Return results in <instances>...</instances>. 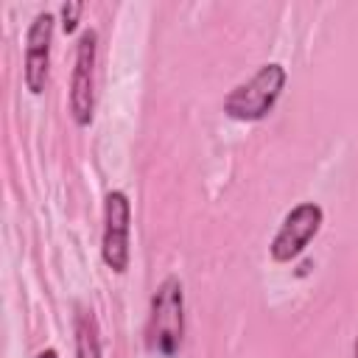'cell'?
<instances>
[{
    "label": "cell",
    "instance_id": "obj_3",
    "mask_svg": "<svg viewBox=\"0 0 358 358\" xmlns=\"http://www.w3.org/2000/svg\"><path fill=\"white\" fill-rule=\"evenodd\" d=\"M129 235H131V201L123 190H109L103 199L101 257L115 274H123L129 268V257H131Z\"/></svg>",
    "mask_w": 358,
    "mask_h": 358
},
{
    "label": "cell",
    "instance_id": "obj_6",
    "mask_svg": "<svg viewBox=\"0 0 358 358\" xmlns=\"http://www.w3.org/2000/svg\"><path fill=\"white\" fill-rule=\"evenodd\" d=\"M50 42H53V14L39 11L25 34V87L31 95H42L48 84Z\"/></svg>",
    "mask_w": 358,
    "mask_h": 358
},
{
    "label": "cell",
    "instance_id": "obj_5",
    "mask_svg": "<svg viewBox=\"0 0 358 358\" xmlns=\"http://www.w3.org/2000/svg\"><path fill=\"white\" fill-rule=\"evenodd\" d=\"M95 53L98 34L87 28L76 42V62L70 76V115L76 126H90L95 112Z\"/></svg>",
    "mask_w": 358,
    "mask_h": 358
},
{
    "label": "cell",
    "instance_id": "obj_9",
    "mask_svg": "<svg viewBox=\"0 0 358 358\" xmlns=\"http://www.w3.org/2000/svg\"><path fill=\"white\" fill-rule=\"evenodd\" d=\"M36 358H59V352H56L53 347H48V350H42V352H36Z\"/></svg>",
    "mask_w": 358,
    "mask_h": 358
},
{
    "label": "cell",
    "instance_id": "obj_2",
    "mask_svg": "<svg viewBox=\"0 0 358 358\" xmlns=\"http://www.w3.org/2000/svg\"><path fill=\"white\" fill-rule=\"evenodd\" d=\"M285 81H288L285 67L280 62H268V64L257 67L252 78H246L229 90V95L224 98V112L232 120H243V123L263 120L274 109L277 98L282 95Z\"/></svg>",
    "mask_w": 358,
    "mask_h": 358
},
{
    "label": "cell",
    "instance_id": "obj_7",
    "mask_svg": "<svg viewBox=\"0 0 358 358\" xmlns=\"http://www.w3.org/2000/svg\"><path fill=\"white\" fill-rule=\"evenodd\" d=\"M76 358H101L98 322L92 310H84V308H78L76 313Z\"/></svg>",
    "mask_w": 358,
    "mask_h": 358
},
{
    "label": "cell",
    "instance_id": "obj_4",
    "mask_svg": "<svg viewBox=\"0 0 358 358\" xmlns=\"http://www.w3.org/2000/svg\"><path fill=\"white\" fill-rule=\"evenodd\" d=\"M322 221H324V213L316 201H302L294 210H288L280 229L274 232V238L268 243L271 260L291 263L294 257H299L308 249V243L316 238V232L322 229Z\"/></svg>",
    "mask_w": 358,
    "mask_h": 358
},
{
    "label": "cell",
    "instance_id": "obj_1",
    "mask_svg": "<svg viewBox=\"0 0 358 358\" xmlns=\"http://www.w3.org/2000/svg\"><path fill=\"white\" fill-rule=\"evenodd\" d=\"M182 333H185V294H182V280L168 274L154 296H151V310H148V327H145V347L148 352L159 358H173L182 347Z\"/></svg>",
    "mask_w": 358,
    "mask_h": 358
},
{
    "label": "cell",
    "instance_id": "obj_10",
    "mask_svg": "<svg viewBox=\"0 0 358 358\" xmlns=\"http://www.w3.org/2000/svg\"><path fill=\"white\" fill-rule=\"evenodd\" d=\"M352 358H358V338H355V344H352Z\"/></svg>",
    "mask_w": 358,
    "mask_h": 358
},
{
    "label": "cell",
    "instance_id": "obj_8",
    "mask_svg": "<svg viewBox=\"0 0 358 358\" xmlns=\"http://www.w3.org/2000/svg\"><path fill=\"white\" fill-rule=\"evenodd\" d=\"M81 11H84L81 3H64V6H62V28H64V34H73V31L78 28Z\"/></svg>",
    "mask_w": 358,
    "mask_h": 358
}]
</instances>
